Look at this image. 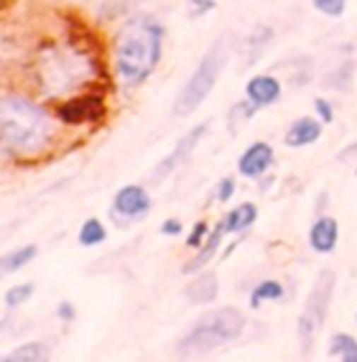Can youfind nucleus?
Masks as SVG:
<instances>
[{"mask_svg":"<svg viewBox=\"0 0 357 362\" xmlns=\"http://www.w3.org/2000/svg\"><path fill=\"white\" fill-rule=\"evenodd\" d=\"M163 28L151 16L130 18L115 39V69L125 84H141L161 59Z\"/></svg>","mask_w":357,"mask_h":362,"instance_id":"f257e3e1","label":"nucleus"},{"mask_svg":"<svg viewBox=\"0 0 357 362\" xmlns=\"http://www.w3.org/2000/svg\"><path fill=\"white\" fill-rule=\"evenodd\" d=\"M3 143L13 151H39L52 138V123L44 107L21 95H6L0 107Z\"/></svg>","mask_w":357,"mask_h":362,"instance_id":"f03ea898","label":"nucleus"},{"mask_svg":"<svg viewBox=\"0 0 357 362\" xmlns=\"http://www.w3.org/2000/svg\"><path fill=\"white\" fill-rule=\"evenodd\" d=\"M242 329H245L242 311L233 309V306H225L220 311H209V314H204L194 324V329L179 342V352L182 355H207L212 349L225 347L228 342L238 339Z\"/></svg>","mask_w":357,"mask_h":362,"instance_id":"7ed1b4c3","label":"nucleus"},{"mask_svg":"<svg viewBox=\"0 0 357 362\" xmlns=\"http://www.w3.org/2000/svg\"><path fill=\"white\" fill-rule=\"evenodd\" d=\"M225 62H228L225 44L217 41V44H214L212 49L201 57V62L197 64V69L192 71V77H189L187 84H184V90L179 92V98H176V103H174L176 115L179 117L192 115V112H194L197 107L207 100V95L212 92L214 82H217V77L222 74Z\"/></svg>","mask_w":357,"mask_h":362,"instance_id":"20e7f679","label":"nucleus"},{"mask_svg":"<svg viewBox=\"0 0 357 362\" xmlns=\"http://www.w3.org/2000/svg\"><path fill=\"white\" fill-rule=\"evenodd\" d=\"M334 284H337V276L332 268H324L319 273L317 281H314L312 291L306 296L304 309H301L299 317V342H301V352H309L317 342L319 332L327 322V311L332 304V293H334Z\"/></svg>","mask_w":357,"mask_h":362,"instance_id":"39448f33","label":"nucleus"},{"mask_svg":"<svg viewBox=\"0 0 357 362\" xmlns=\"http://www.w3.org/2000/svg\"><path fill=\"white\" fill-rule=\"evenodd\" d=\"M103 115H105V103L100 95H79V98L57 107V117L66 125L95 123Z\"/></svg>","mask_w":357,"mask_h":362,"instance_id":"423d86ee","label":"nucleus"},{"mask_svg":"<svg viewBox=\"0 0 357 362\" xmlns=\"http://www.w3.org/2000/svg\"><path fill=\"white\" fill-rule=\"evenodd\" d=\"M204 133H207V123H201V125H197V128H192L187 133V136L182 138V141L176 143V148L171 151L166 158H163L161 163L156 166V171L151 174V179L153 181H161V179H166L169 174H174L176 168L182 166L184 161H187L189 156L194 153V148L199 146V141L204 138Z\"/></svg>","mask_w":357,"mask_h":362,"instance_id":"0eeeda50","label":"nucleus"},{"mask_svg":"<svg viewBox=\"0 0 357 362\" xmlns=\"http://www.w3.org/2000/svg\"><path fill=\"white\" fill-rule=\"evenodd\" d=\"M271 163H273V148L263 141L247 146L240 158H238V168H240V174L245 179H260L271 168Z\"/></svg>","mask_w":357,"mask_h":362,"instance_id":"6e6552de","label":"nucleus"},{"mask_svg":"<svg viewBox=\"0 0 357 362\" xmlns=\"http://www.w3.org/2000/svg\"><path fill=\"white\" fill-rule=\"evenodd\" d=\"M115 209L125 217H143L151 209V197L146 194V189L138 184H128L115 194Z\"/></svg>","mask_w":357,"mask_h":362,"instance_id":"1a4fd4ad","label":"nucleus"},{"mask_svg":"<svg viewBox=\"0 0 357 362\" xmlns=\"http://www.w3.org/2000/svg\"><path fill=\"white\" fill-rule=\"evenodd\" d=\"M245 95L250 100V105H255V107H268V105H273L281 98V84L271 74H258V77L247 82Z\"/></svg>","mask_w":357,"mask_h":362,"instance_id":"9d476101","label":"nucleus"},{"mask_svg":"<svg viewBox=\"0 0 357 362\" xmlns=\"http://www.w3.org/2000/svg\"><path fill=\"white\" fill-rule=\"evenodd\" d=\"M322 120H314V117H301L288 128L286 133V146L288 148H304V146H312L322 138Z\"/></svg>","mask_w":357,"mask_h":362,"instance_id":"9b49d317","label":"nucleus"},{"mask_svg":"<svg viewBox=\"0 0 357 362\" xmlns=\"http://www.w3.org/2000/svg\"><path fill=\"white\" fill-rule=\"evenodd\" d=\"M339 240V225L334 217H319L309 230V243L317 252H332L337 247Z\"/></svg>","mask_w":357,"mask_h":362,"instance_id":"f8f14e48","label":"nucleus"},{"mask_svg":"<svg viewBox=\"0 0 357 362\" xmlns=\"http://www.w3.org/2000/svg\"><path fill=\"white\" fill-rule=\"evenodd\" d=\"M225 235H228V227H225V220H222L220 225H217L212 233H209V238L204 240V245L199 247V250H201L199 255L184 265V273H197L199 268H204V265H207L209 260L214 258V252H217V247H220V243H222V238H225Z\"/></svg>","mask_w":357,"mask_h":362,"instance_id":"ddd939ff","label":"nucleus"},{"mask_svg":"<svg viewBox=\"0 0 357 362\" xmlns=\"http://www.w3.org/2000/svg\"><path fill=\"white\" fill-rule=\"evenodd\" d=\"M217 291H220L217 276H214V273H204V276H199V279L187 286V298L197 306L212 304L214 298H217Z\"/></svg>","mask_w":357,"mask_h":362,"instance_id":"4468645a","label":"nucleus"},{"mask_svg":"<svg viewBox=\"0 0 357 362\" xmlns=\"http://www.w3.org/2000/svg\"><path fill=\"white\" fill-rule=\"evenodd\" d=\"M255 220H258V209H255L253 202H245L238 209H230L225 214V227H228V233L238 235V233H245Z\"/></svg>","mask_w":357,"mask_h":362,"instance_id":"2eb2a0df","label":"nucleus"},{"mask_svg":"<svg viewBox=\"0 0 357 362\" xmlns=\"http://www.w3.org/2000/svg\"><path fill=\"white\" fill-rule=\"evenodd\" d=\"M329 355L342 362H357V339L350 334H334L329 339Z\"/></svg>","mask_w":357,"mask_h":362,"instance_id":"dca6fc26","label":"nucleus"},{"mask_svg":"<svg viewBox=\"0 0 357 362\" xmlns=\"http://www.w3.org/2000/svg\"><path fill=\"white\" fill-rule=\"evenodd\" d=\"M36 255H39V247L36 245H26L13 252H8L6 258H3V273H13V271H21V268H26Z\"/></svg>","mask_w":357,"mask_h":362,"instance_id":"f3484780","label":"nucleus"},{"mask_svg":"<svg viewBox=\"0 0 357 362\" xmlns=\"http://www.w3.org/2000/svg\"><path fill=\"white\" fill-rule=\"evenodd\" d=\"M279 298H283V286L276 284V281H263V284L255 286L253 293H250V306L258 309L260 304H266V301H279Z\"/></svg>","mask_w":357,"mask_h":362,"instance_id":"a211bd4d","label":"nucleus"},{"mask_svg":"<svg viewBox=\"0 0 357 362\" xmlns=\"http://www.w3.org/2000/svg\"><path fill=\"white\" fill-rule=\"evenodd\" d=\"M105 238H107V230H105V225L98 217H90V220L82 225V230H79V243L85 247L100 245V243H105Z\"/></svg>","mask_w":357,"mask_h":362,"instance_id":"6ab92c4d","label":"nucleus"},{"mask_svg":"<svg viewBox=\"0 0 357 362\" xmlns=\"http://www.w3.org/2000/svg\"><path fill=\"white\" fill-rule=\"evenodd\" d=\"M31 296H33V284H21L13 286V288H8L6 296H3V304H6V309H16V306L26 304Z\"/></svg>","mask_w":357,"mask_h":362,"instance_id":"aec40b11","label":"nucleus"},{"mask_svg":"<svg viewBox=\"0 0 357 362\" xmlns=\"http://www.w3.org/2000/svg\"><path fill=\"white\" fill-rule=\"evenodd\" d=\"M8 360L11 362H39V360H44V347L36 342L21 344V347H16V352L8 357Z\"/></svg>","mask_w":357,"mask_h":362,"instance_id":"412c9836","label":"nucleus"},{"mask_svg":"<svg viewBox=\"0 0 357 362\" xmlns=\"http://www.w3.org/2000/svg\"><path fill=\"white\" fill-rule=\"evenodd\" d=\"M344 6H347V0H314V8H317V11H322L324 16H332V18L342 16Z\"/></svg>","mask_w":357,"mask_h":362,"instance_id":"4be33fe9","label":"nucleus"},{"mask_svg":"<svg viewBox=\"0 0 357 362\" xmlns=\"http://www.w3.org/2000/svg\"><path fill=\"white\" fill-rule=\"evenodd\" d=\"M187 6H189V16L197 18V16L212 13L217 3H214V0H187Z\"/></svg>","mask_w":357,"mask_h":362,"instance_id":"5701e85b","label":"nucleus"},{"mask_svg":"<svg viewBox=\"0 0 357 362\" xmlns=\"http://www.w3.org/2000/svg\"><path fill=\"white\" fill-rule=\"evenodd\" d=\"M207 238H209V235H207V225H204V222H197V225L192 227V235L187 238V245L189 247H201Z\"/></svg>","mask_w":357,"mask_h":362,"instance_id":"b1692460","label":"nucleus"},{"mask_svg":"<svg viewBox=\"0 0 357 362\" xmlns=\"http://www.w3.org/2000/svg\"><path fill=\"white\" fill-rule=\"evenodd\" d=\"M314 107H317V115L322 117V123H324V125H329L332 120H334V110H332V105L327 103V100L317 98V100H314Z\"/></svg>","mask_w":357,"mask_h":362,"instance_id":"393cba45","label":"nucleus"},{"mask_svg":"<svg viewBox=\"0 0 357 362\" xmlns=\"http://www.w3.org/2000/svg\"><path fill=\"white\" fill-rule=\"evenodd\" d=\"M235 194V181L230 179V176H225V179L217 184V199L220 202H230V197Z\"/></svg>","mask_w":357,"mask_h":362,"instance_id":"a878e982","label":"nucleus"},{"mask_svg":"<svg viewBox=\"0 0 357 362\" xmlns=\"http://www.w3.org/2000/svg\"><path fill=\"white\" fill-rule=\"evenodd\" d=\"M161 233L169 235V238H176V235H182V222L174 220V217H169V220L161 222Z\"/></svg>","mask_w":357,"mask_h":362,"instance_id":"bb28decb","label":"nucleus"},{"mask_svg":"<svg viewBox=\"0 0 357 362\" xmlns=\"http://www.w3.org/2000/svg\"><path fill=\"white\" fill-rule=\"evenodd\" d=\"M57 317L62 319V322H71V319H74V306H71L69 301H62V304L57 306Z\"/></svg>","mask_w":357,"mask_h":362,"instance_id":"cd10ccee","label":"nucleus"},{"mask_svg":"<svg viewBox=\"0 0 357 362\" xmlns=\"http://www.w3.org/2000/svg\"><path fill=\"white\" fill-rule=\"evenodd\" d=\"M355 176H357V171H355Z\"/></svg>","mask_w":357,"mask_h":362,"instance_id":"c85d7f7f","label":"nucleus"}]
</instances>
